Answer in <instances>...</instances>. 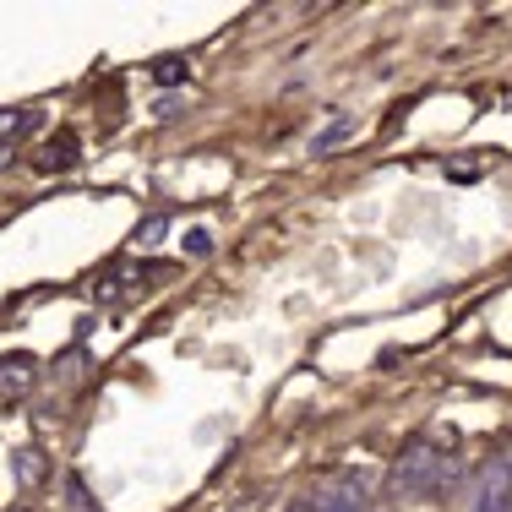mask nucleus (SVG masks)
I'll use <instances>...</instances> for the list:
<instances>
[{
  "mask_svg": "<svg viewBox=\"0 0 512 512\" xmlns=\"http://www.w3.org/2000/svg\"><path fill=\"white\" fill-rule=\"evenodd\" d=\"M164 235H169V218L158 213V218H148V224H137V235H131V240H137V246H158Z\"/></svg>",
  "mask_w": 512,
  "mask_h": 512,
  "instance_id": "1a4fd4ad",
  "label": "nucleus"
},
{
  "mask_svg": "<svg viewBox=\"0 0 512 512\" xmlns=\"http://www.w3.org/2000/svg\"><path fill=\"white\" fill-rule=\"evenodd\" d=\"M447 480H453V463H447V453L436 442H425V436L409 442L393 463V491H404V496H431Z\"/></svg>",
  "mask_w": 512,
  "mask_h": 512,
  "instance_id": "f257e3e1",
  "label": "nucleus"
},
{
  "mask_svg": "<svg viewBox=\"0 0 512 512\" xmlns=\"http://www.w3.org/2000/svg\"><path fill=\"white\" fill-rule=\"evenodd\" d=\"M66 491H71V502H77V512H99L88 502V491H82V480H66Z\"/></svg>",
  "mask_w": 512,
  "mask_h": 512,
  "instance_id": "9b49d317",
  "label": "nucleus"
},
{
  "mask_svg": "<svg viewBox=\"0 0 512 512\" xmlns=\"http://www.w3.org/2000/svg\"><path fill=\"white\" fill-rule=\"evenodd\" d=\"M153 77L175 88V82H186V77H191V66H186V60H180V55H164V60H158V66H153Z\"/></svg>",
  "mask_w": 512,
  "mask_h": 512,
  "instance_id": "6e6552de",
  "label": "nucleus"
},
{
  "mask_svg": "<svg viewBox=\"0 0 512 512\" xmlns=\"http://www.w3.org/2000/svg\"><path fill=\"white\" fill-rule=\"evenodd\" d=\"M474 512H512V474H507V463L485 469L480 491H474Z\"/></svg>",
  "mask_w": 512,
  "mask_h": 512,
  "instance_id": "7ed1b4c3",
  "label": "nucleus"
},
{
  "mask_svg": "<svg viewBox=\"0 0 512 512\" xmlns=\"http://www.w3.org/2000/svg\"><path fill=\"white\" fill-rule=\"evenodd\" d=\"M44 126V109H17V115H0V148H6V142H22V137H33V131Z\"/></svg>",
  "mask_w": 512,
  "mask_h": 512,
  "instance_id": "20e7f679",
  "label": "nucleus"
},
{
  "mask_svg": "<svg viewBox=\"0 0 512 512\" xmlns=\"http://www.w3.org/2000/svg\"><path fill=\"white\" fill-rule=\"evenodd\" d=\"M507 474H512V458H507Z\"/></svg>",
  "mask_w": 512,
  "mask_h": 512,
  "instance_id": "f8f14e48",
  "label": "nucleus"
},
{
  "mask_svg": "<svg viewBox=\"0 0 512 512\" xmlns=\"http://www.w3.org/2000/svg\"><path fill=\"white\" fill-rule=\"evenodd\" d=\"M295 512H365V480L360 474H327L300 496Z\"/></svg>",
  "mask_w": 512,
  "mask_h": 512,
  "instance_id": "f03ea898",
  "label": "nucleus"
},
{
  "mask_svg": "<svg viewBox=\"0 0 512 512\" xmlns=\"http://www.w3.org/2000/svg\"><path fill=\"white\" fill-rule=\"evenodd\" d=\"M289 512H295V507H289Z\"/></svg>",
  "mask_w": 512,
  "mask_h": 512,
  "instance_id": "ddd939ff",
  "label": "nucleus"
},
{
  "mask_svg": "<svg viewBox=\"0 0 512 512\" xmlns=\"http://www.w3.org/2000/svg\"><path fill=\"white\" fill-rule=\"evenodd\" d=\"M349 131H355V120H349V115H338V120H333V126H327V131H316V137H311V153H333L338 142L349 137Z\"/></svg>",
  "mask_w": 512,
  "mask_h": 512,
  "instance_id": "423d86ee",
  "label": "nucleus"
},
{
  "mask_svg": "<svg viewBox=\"0 0 512 512\" xmlns=\"http://www.w3.org/2000/svg\"><path fill=\"white\" fill-rule=\"evenodd\" d=\"M77 164V137H60V142H50V153L39 158V169H71Z\"/></svg>",
  "mask_w": 512,
  "mask_h": 512,
  "instance_id": "0eeeda50",
  "label": "nucleus"
},
{
  "mask_svg": "<svg viewBox=\"0 0 512 512\" xmlns=\"http://www.w3.org/2000/svg\"><path fill=\"white\" fill-rule=\"evenodd\" d=\"M186 251H191V256H207V251H213V235H207V229H191V235H186Z\"/></svg>",
  "mask_w": 512,
  "mask_h": 512,
  "instance_id": "9d476101",
  "label": "nucleus"
},
{
  "mask_svg": "<svg viewBox=\"0 0 512 512\" xmlns=\"http://www.w3.org/2000/svg\"><path fill=\"white\" fill-rule=\"evenodd\" d=\"M28 382H33V360H28V355L0 360V387H6V393H22Z\"/></svg>",
  "mask_w": 512,
  "mask_h": 512,
  "instance_id": "39448f33",
  "label": "nucleus"
}]
</instances>
